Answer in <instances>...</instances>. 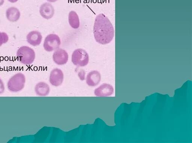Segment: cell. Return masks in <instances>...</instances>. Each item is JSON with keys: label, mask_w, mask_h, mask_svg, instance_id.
<instances>
[{"label": "cell", "mask_w": 192, "mask_h": 143, "mask_svg": "<svg viewBox=\"0 0 192 143\" xmlns=\"http://www.w3.org/2000/svg\"><path fill=\"white\" fill-rule=\"evenodd\" d=\"M4 3V0H0V6L3 4Z\"/></svg>", "instance_id": "obj_18"}, {"label": "cell", "mask_w": 192, "mask_h": 143, "mask_svg": "<svg viewBox=\"0 0 192 143\" xmlns=\"http://www.w3.org/2000/svg\"><path fill=\"white\" fill-rule=\"evenodd\" d=\"M61 45L59 37L56 34H50L45 38L43 47L46 51L51 52L58 49Z\"/></svg>", "instance_id": "obj_5"}, {"label": "cell", "mask_w": 192, "mask_h": 143, "mask_svg": "<svg viewBox=\"0 0 192 143\" xmlns=\"http://www.w3.org/2000/svg\"><path fill=\"white\" fill-rule=\"evenodd\" d=\"M40 13L44 19L49 20L52 19L54 14V7L50 3H44L40 7Z\"/></svg>", "instance_id": "obj_8"}, {"label": "cell", "mask_w": 192, "mask_h": 143, "mask_svg": "<svg viewBox=\"0 0 192 143\" xmlns=\"http://www.w3.org/2000/svg\"><path fill=\"white\" fill-rule=\"evenodd\" d=\"M42 38L41 32L37 31H32L29 32L26 37L27 42L34 46H39L41 44Z\"/></svg>", "instance_id": "obj_10"}, {"label": "cell", "mask_w": 192, "mask_h": 143, "mask_svg": "<svg viewBox=\"0 0 192 143\" xmlns=\"http://www.w3.org/2000/svg\"><path fill=\"white\" fill-rule=\"evenodd\" d=\"M69 56L64 50L58 48L55 50L53 55V59L54 62L59 65H64L68 60Z\"/></svg>", "instance_id": "obj_6"}, {"label": "cell", "mask_w": 192, "mask_h": 143, "mask_svg": "<svg viewBox=\"0 0 192 143\" xmlns=\"http://www.w3.org/2000/svg\"><path fill=\"white\" fill-rule=\"evenodd\" d=\"M18 1V0H8V1L12 3H16Z\"/></svg>", "instance_id": "obj_17"}, {"label": "cell", "mask_w": 192, "mask_h": 143, "mask_svg": "<svg viewBox=\"0 0 192 143\" xmlns=\"http://www.w3.org/2000/svg\"><path fill=\"white\" fill-rule=\"evenodd\" d=\"M93 32L96 42L103 45L111 42L115 36V30L112 23L103 14H100L96 16Z\"/></svg>", "instance_id": "obj_1"}, {"label": "cell", "mask_w": 192, "mask_h": 143, "mask_svg": "<svg viewBox=\"0 0 192 143\" xmlns=\"http://www.w3.org/2000/svg\"><path fill=\"white\" fill-rule=\"evenodd\" d=\"M47 1L50 2H55L58 1V0H47Z\"/></svg>", "instance_id": "obj_19"}, {"label": "cell", "mask_w": 192, "mask_h": 143, "mask_svg": "<svg viewBox=\"0 0 192 143\" xmlns=\"http://www.w3.org/2000/svg\"><path fill=\"white\" fill-rule=\"evenodd\" d=\"M36 95L41 97L46 96L50 91V89L48 84L44 82H40L36 84L35 89Z\"/></svg>", "instance_id": "obj_13"}, {"label": "cell", "mask_w": 192, "mask_h": 143, "mask_svg": "<svg viewBox=\"0 0 192 143\" xmlns=\"http://www.w3.org/2000/svg\"><path fill=\"white\" fill-rule=\"evenodd\" d=\"M114 89L111 85L104 83L95 90V95L97 97H107L112 95Z\"/></svg>", "instance_id": "obj_9"}, {"label": "cell", "mask_w": 192, "mask_h": 143, "mask_svg": "<svg viewBox=\"0 0 192 143\" xmlns=\"http://www.w3.org/2000/svg\"><path fill=\"white\" fill-rule=\"evenodd\" d=\"M8 34L5 32H0V47L8 42Z\"/></svg>", "instance_id": "obj_15"}, {"label": "cell", "mask_w": 192, "mask_h": 143, "mask_svg": "<svg viewBox=\"0 0 192 143\" xmlns=\"http://www.w3.org/2000/svg\"><path fill=\"white\" fill-rule=\"evenodd\" d=\"M5 86L4 83L2 80L0 79V94L3 93L5 90Z\"/></svg>", "instance_id": "obj_16"}, {"label": "cell", "mask_w": 192, "mask_h": 143, "mask_svg": "<svg viewBox=\"0 0 192 143\" xmlns=\"http://www.w3.org/2000/svg\"><path fill=\"white\" fill-rule=\"evenodd\" d=\"M68 21L70 26L73 28L77 29L79 28L80 22L79 17L74 11H71L68 14Z\"/></svg>", "instance_id": "obj_14"}, {"label": "cell", "mask_w": 192, "mask_h": 143, "mask_svg": "<svg viewBox=\"0 0 192 143\" xmlns=\"http://www.w3.org/2000/svg\"><path fill=\"white\" fill-rule=\"evenodd\" d=\"M6 14L7 19L12 22L17 21L21 15V12L19 9L14 7H10L7 9Z\"/></svg>", "instance_id": "obj_12"}, {"label": "cell", "mask_w": 192, "mask_h": 143, "mask_svg": "<svg viewBox=\"0 0 192 143\" xmlns=\"http://www.w3.org/2000/svg\"><path fill=\"white\" fill-rule=\"evenodd\" d=\"M26 78L21 73L16 74L9 79L7 84L9 90L12 92L21 91L24 88Z\"/></svg>", "instance_id": "obj_3"}, {"label": "cell", "mask_w": 192, "mask_h": 143, "mask_svg": "<svg viewBox=\"0 0 192 143\" xmlns=\"http://www.w3.org/2000/svg\"><path fill=\"white\" fill-rule=\"evenodd\" d=\"M71 60L73 64L76 66L85 67L88 64L89 56L85 50L78 48L73 52Z\"/></svg>", "instance_id": "obj_4"}, {"label": "cell", "mask_w": 192, "mask_h": 143, "mask_svg": "<svg viewBox=\"0 0 192 143\" xmlns=\"http://www.w3.org/2000/svg\"><path fill=\"white\" fill-rule=\"evenodd\" d=\"M64 75L60 69L56 68L51 72L49 80L51 84L55 86L61 85L63 83Z\"/></svg>", "instance_id": "obj_7"}, {"label": "cell", "mask_w": 192, "mask_h": 143, "mask_svg": "<svg viewBox=\"0 0 192 143\" xmlns=\"http://www.w3.org/2000/svg\"><path fill=\"white\" fill-rule=\"evenodd\" d=\"M35 53L33 49L27 46H23L17 50L18 61L21 64L28 65L33 63L35 58Z\"/></svg>", "instance_id": "obj_2"}, {"label": "cell", "mask_w": 192, "mask_h": 143, "mask_svg": "<svg viewBox=\"0 0 192 143\" xmlns=\"http://www.w3.org/2000/svg\"><path fill=\"white\" fill-rule=\"evenodd\" d=\"M101 80V75L99 72L94 70L87 74V83L88 85L94 87L97 85Z\"/></svg>", "instance_id": "obj_11"}]
</instances>
